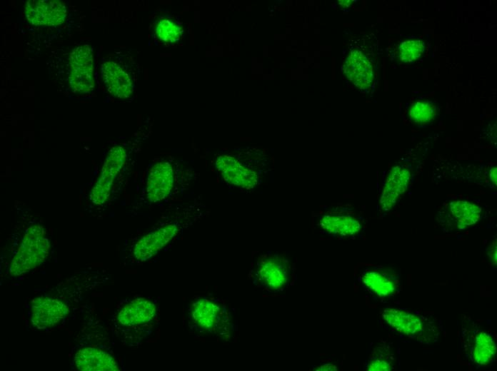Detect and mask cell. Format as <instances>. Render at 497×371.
Instances as JSON below:
<instances>
[{
    "mask_svg": "<svg viewBox=\"0 0 497 371\" xmlns=\"http://www.w3.org/2000/svg\"><path fill=\"white\" fill-rule=\"evenodd\" d=\"M184 318L189 331L199 337L228 340L234 330L229 308L212 294L193 297L185 308Z\"/></svg>",
    "mask_w": 497,
    "mask_h": 371,
    "instance_id": "6da1fadb",
    "label": "cell"
},
{
    "mask_svg": "<svg viewBox=\"0 0 497 371\" xmlns=\"http://www.w3.org/2000/svg\"><path fill=\"white\" fill-rule=\"evenodd\" d=\"M159 308L156 300L134 297L121 300L114 315L115 334L125 345L141 344L158 324Z\"/></svg>",
    "mask_w": 497,
    "mask_h": 371,
    "instance_id": "7a4b0ae2",
    "label": "cell"
},
{
    "mask_svg": "<svg viewBox=\"0 0 497 371\" xmlns=\"http://www.w3.org/2000/svg\"><path fill=\"white\" fill-rule=\"evenodd\" d=\"M40 225L30 227L13 258L9 268L12 276L21 275L41 264L46 259L49 243Z\"/></svg>",
    "mask_w": 497,
    "mask_h": 371,
    "instance_id": "3957f363",
    "label": "cell"
},
{
    "mask_svg": "<svg viewBox=\"0 0 497 371\" xmlns=\"http://www.w3.org/2000/svg\"><path fill=\"white\" fill-rule=\"evenodd\" d=\"M186 220L177 217L149 232L135 243L132 254L138 262H144L152 258L188 225Z\"/></svg>",
    "mask_w": 497,
    "mask_h": 371,
    "instance_id": "277c9868",
    "label": "cell"
},
{
    "mask_svg": "<svg viewBox=\"0 0 497 371\" xmlns=\"http://www.w3.org/2000/svg\"><path fill=\"white\" fill-rule=\"evenodd\" d=\"M289 265L287 260L278 255L260 258L251 270L253 283L269 291L284 288L288 280Z\"/></svg>",
    "mask_w": 497,
    "mask_h": 371,
    "instance_id": "5b68a950",
    "label": "cell"
},
{
    "mask_svg": "<svg viewBox=\"0 0 497 371\" xmlns=\"http://www.w3.org/2000/svg\"><path fill=\"white\" fill-rule=\"evenodd\" d=\"M69 84L76 93H89L94 86L93 56L87 45L74 49L69 56Z\"/></svg>",
    "mask_w": 497,
    "mask_h": 371,
    "instance_id": "8992f818",
    "label": "cell"
},
{
    "mask_svg": "<svg viewBox=\"0 0 497 371\" xmlns=\"http://www.w3.org/2000/svg\"><path fill=\"white\" fill-rule=\"evenodd\" d=\"M126 158L125 149L121 146L111 148L103 165L101 177L92 188L90 193L91 202L101 205L109 196L113 182L123 167Z\"/></svg>",
    "mask_w": 497,
    "mask_h": 371,
    "instance_id": "52a82bcc",
    "label": "cell"
},
{
    "mask_svg": "<svg viewBox=\"0 0 497 371\" xmlns=\"http://www.w3.org/2000/svg\"><path fill=\"white\" fill-rule=\"evenodd\" d=\"M216 167L226 182L239 188H253L261 180V174L257 171L243 164L231 156H219L216 161Z\"/></svg>",
    "mask_w": 497,
    "mask_h": 371,
    "instance_id": "ba28073f",
    "label": "cell"
},
{
    "mask_svg": "<svg viewBox=\"0 0 497 371\" xmlns=\"http://www.w3.org/2000/svg\"><path fill=\"white\" fill-rule=\"evenodd\" d=\"M24 12L31 24L57 26L64 21L67 11L65 4L60 1L29 0Z\"/></svg>",
    "mask_w": 497,
    "mask_h": 371,
    "instance_id": "9c48e42d",
    "label": "cell"
},
{
    "mask_svg": "<svg viewBox=\"0 0 497 371\" xmlns=\"http://www.w3.org/2000/svg\"><path fill=\"white\" fill-rule=\"evenodd\" d=\"M30 312L32 325L38 329H45L64 319L69 309L65 303L57 299L41 296L32 301Z\"/></svg>",
    "mask_w": 497,
    "mask_h": 371,
    "instance_id": "30bf717a",
    "label": "cell"
},
{
    "mask_svg": "<svg viewBox=\"0 0 497 371\" xmlns=\"http://www.w3.org/2000/svg\"><path fill=\"white\" fill-rule=\"evenodd\" d=\"M382 315L386 322L398 332L418 340L431 329L430 321L405 310L386 309Z\"/></svg>",
    "mask_w": 497,
    "mask_h": 371,
    "instance_id": "8fae6325",
    "label": "cell"
},
{
    "mask_svg": "<svg viewBox=\"0 0 497 371\" xmlns=\"http://www.w3.org/2000/svg\"><path fill=\"white\" fill-rule=\"evenodd\" d=\"M343 71L347 78L360 89L368 88L373 81V64L360 50L351 51L344 62Z\"/></svg>",
    "mask_w": 497,
    "mask_h": 371,
    "instance_id": "7c38bea8",
    "label": "cell"
},
{
    "mask_svg": "<svg viewBox=\"0 0 497 371\" xmlns=\"http://www.w3.org/2000/svg\"><path fill=\"white\" fill-rule=\"evenodd\" d=\"M174 173L168 162H159L151 168L146 183V198L156 203L166 198L173 187Z\"/></svg>",
    "mask_w": 497,
    "mask_h": 371,
    "instance_id": "4fadbf2b",
    "label": "cell"
},
{
    "mask_svg": "<svg viewBox=\"0 0 497 371\" xmlns=\"http://www.w3.org/2000/svg\"><path fill=\"white\" fill-rule=\"evenodd\" d=\"M73 368L85 371L119 370V366L114 357L106 351L96 347H84L75 355Z\"/></svg>",
    "mask_w": 497,
    "mask_h": 371,
    "instance_id": "5bb4252c",
    "label": "cell"
},
{
    "mask_svg": "<svg viewBox=\"0 0 497 371\" xmlns=\"http://www.w3.org/2000/svg\"><path fill=\"white\" fill-rule=\"evenodd\" d=\"M409 180L410 172L402 166H395L390 171L379 200L383 210L388 211L393 207L406 190Z\"/></svg>",
    "mask_w": 497,
    "mask_h": 371,
    "instance_id": "9a60e30c",
    "label": "cell"
},
{
    "mask_svg": "<svg viewBox=\"0 0 497 371\" xmlns=\"http://www.w3.org/2000/svg\"><path fill=\"white\" fill-rule=\"evenodd\" d=\"M316 224L328 234L343 237L354 235L361 229L360 222L353 216L335 213H321Z\"/></svg>",
    "mask_w": 497,
    "mask_h": 371,
    "instance_id": "2e32d148",
    "label": "cell"
},
{
    "mask_svg": "<svg viewBox=\"0 0 497 371\" xmlns=\"http://www.w3.org/2000/svg\"><path fill=\"white\" fill-rule=\"evenodd\" d=\"M101 76L109 91L116 97L128 98L134 90L128 73L114 62L106 61L102 64Z\"/></svg>",
    "mask_w": 497,
    "mask_h": 371,
    "instance_id": "e0dca14e",
    "label": "cell"
},
{
    "mask_svg": "<svg viewBox=\"0 0 497 371\" xmlns=\"http://www.w3.org/2000/svg\"><path fill=\"white\" fill-rule=\"evenodd\" d=\"M481 208L465 200L450 203L448 217L454 226L463 230L475 224L481 217Z\"/></svg>",
    "mask_w": 497,
    "mask_h": 371,
    "instance_id": "ac0fdd59",
    "label": "cell"
},
{
    "mask_svg": "<svg viewBox=\"0 0 497 371\" xmlns=\"http://www.w3.org/2000/svg\"><path fill=\"white\" fill-rule=\"evenodd\" d=\"M471 340L468 344L471 359L476 364L487 365L496 351L492 337L483 331H476L471 335Z\"/></svg>",
    "mask_w": 497,
    "mask_h": 371,
    "instance_id": "d6986e66",
    "label": "cell"
},
{
    "mask_svg": "<svg viewBox=\"0 0 497 371\" xmlns=\"http://www.w3.org/2000/svg\"><path fill=\"white\" fill-rule=\"evenodd\" d=\"M362 281L370 290L381 298L392 295L397 289L396 279L382 271H366L362 276Z\"/></svg>",
    "mask_w": 497,
    "mask_h": 371,
    "instance_id": "ffe728a7",
    "label": "cell"
},
{
    "mask_svg": "<svg viewBox=\"0 0 497 371\" xmlns=\"http://www.w3.org/2000/svg\"><path fill=\"white\" fill-rule=\"evenodd\" d=\"M436 106L429 101H417L409 110L411 120L415 123H427L433 119Z\"/></svg>",
    "mask_w": 497,
    "mask_h": 371,
    "instance_id": "44dd1931",
    "label": "cell"
},
{
    "mask_svg": "<svg viewBox=\"0 0 497 371\" xmlns=\"http://www.w3.org/2000/svg\"><path fill=\"white\" fill-rule=\"evenodd\" d=\"M423 50V41L418 39L405 41L398 46V56L403 62H412L422 55Z\"/></svg>",
    "mask_w": 497,
    "mask_h": 371,
    "instance_id": "7402d4cb",
    "label": "cell"
},
{
    "mask_svg": "<svg viewBox=\"0 0 497 371\" xmlns=\"http://www.w3.org/2000/svg\"><path fill=\"white\" fill-rule=\"evenodd\" d=\"M156 33L161 40L170 43L176 41L180 39L182 30L174 22L169 19H162L157 24Z\"/></svg>",
    "mask_w": 497,
    "mask_h": 371,
    "instance_id": "603a6c76",
    "label": "cell"
},
{
    "mask_svg": "<svg viewBox=\"0 0 497 371\" xmlns=\"http://www.w3.org/2000/svg\"><path fill=\"white\" fill-rule=\"evenodd\" d=\"M366 370L369 371H389L391 370V367L387 361L376 359L368 364Z\"/></svg>",
    "mask_w": 497,
    "mask_h": 371,
    "instance_id": "cb8c5ba5",
    "label": "cell"
},
{
    "mask_svg": "<svg viewBox=\"0 0 497 371\" xmlns=\"http://www.w3.org/2000/svg\"><path fill=\"white\" fill-rule=\"evenodd\" d=\"M491 258V261L493 264L496 265V242L493 244V247L491 251L488 253Z\"/></svg>",
    "mask_w": 497,
    "mask_h": 371,
    "instance_id": "d4e9b609",
    "label": "cell"
},
{
    "mask_svg": "<svg viewBox=\"0 0 497 371\" xmlns=\"http://www.w3.org/2000/svg\"><path fill=\"white\" fill-rule=\"evenodd\" d=\"M316 370H337V367L332 364H323L317 367Z\"/></svg>",
    "mask_w": 497,
    "mask_h": 371,
    "instance_id": "484cf974",
    "label": "cell"
},
{
    "mask_svg": "<svg viewBox=\"0 0 497 371\" xmlns=\"http://www.w3.org/2000/svg\"><path fill=\"white\" fill-rule=\"evenodd\" d=\"M496 167H493L489 171L490 179L495 185H496Z\"/></svg>",
    "mask_w": 497,
    "mask_h": 371,
    "instance_id": "4316f807",
    "label": "cell"
}]
</instances>
